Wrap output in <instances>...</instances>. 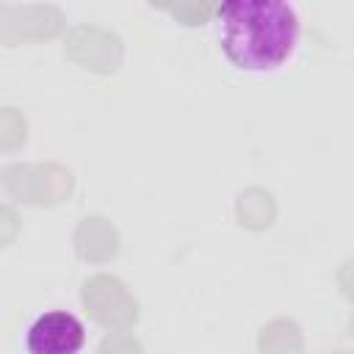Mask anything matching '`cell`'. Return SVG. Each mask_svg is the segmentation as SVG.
<instances>
[{
	"mask_svg": "<svg viewBox=\"0 0 354 354\" xmlns=\"http://www.w3.org/2000/svg\"><path fill=\"white\" fill-rule=\"evenodd\" d=\"M218 44L227 61L243 72H274L299 47L301 17L293 3L238 0L216 8Z\"/></svg>",
	"mask_w": 354,
	"mask_h": 354,
	"instance_id": "cell-1",
	"label": "cell"
},
{
	"mask_svg": "<svg viewBox=\"0 0 354 354\" xmlns=\"http://www.w3.org/2000/svg\"><path fill=\"white\" fill-rule=\"evenodd\" d=\"M86 346V326L66 310L41 313L25 332L28 354H77Z\"/></svg>",
	"mask_w": 354,
	"mask_h": 354,
	"instance_id": "cell-2",
	"label": "cell"
}]
</instances>
